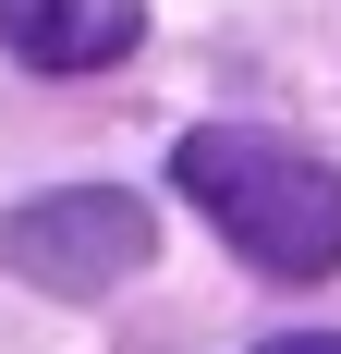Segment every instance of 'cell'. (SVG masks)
<instances>
[{
    "mask_svg": "<svg viewBox=\"0 0 341 354\" xmlns=\"http://www.w3.org/2000/svg\"><path fill=\"white\" fill-rule=\"evenodd\" d=\"M256 354H341V330H280V342H256Z\"/></svg>",
    "mask_w": 341,
    "mask_h": 354,
    "instance_id": "obj_4",
    "label": "cell"
},
{
    "mask_svg": "<svg viewBox=\"0 0 341 354\" xmlns=\"http://www.w3.org/2000/svg\"><path fill=\"white\" fill-rule=\"evenodd\" d=\"M170 183H183L269 281H329V269H341V171L317 159V147L207 122V135L170 147Z\"/></svg>",
    "mask_w": 341,
    "mask_h": 354,
    "instance_id": "obj_1",
    "label": "cell"
},
{
    "mask_svg": "<svg viewBox=\"0 0 341 354\" xmlns=\"http://www.w3.org/2000/svg\"><path fill=\"white\" fill-rule=\"evenodd\" d=\"M146 245H159V220H146V196H122V183H61V196H25V208L0 220V269L37 281V293H61V306L122 293L146 269Z\"/></svg>",
    "mask_w": 341,
    "mask_h": 354,
    "instance_id": "obj_2",
    "label": "cell"
},
{
    "mask_svg": "<svg viewBox=\"0 0 341 354\" xmlns=\"http://www.w3.org/2000/svg\"><path fill=\"white\" fill-rule=\"evenodd\" d=\"M0 37L25 73H110L146 37V0H0Z\"/></svg>",
    "mask_w": 341,
    "mask_h": 354,
    "instance_id": "obj_3",
    "label": "cell"
}]
</instances>
